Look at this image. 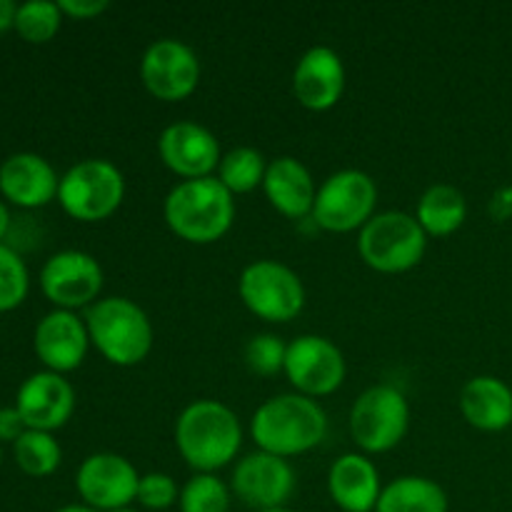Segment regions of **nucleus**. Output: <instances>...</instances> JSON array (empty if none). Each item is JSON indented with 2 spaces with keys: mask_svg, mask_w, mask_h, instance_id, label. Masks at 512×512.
Returning a JSON list of instances; mask_svg holds the SVG:
<instances>
[{
  "mask_svg": "<svg viewBox=\"0 0 512 512\" xmlns=\"http://www.w3.org/2000/svg\"><path fill=\"white\" fill-rule=\"evenodd\" d=\"M243 428L233 410L218 400H193L175 420V448L195 473H215L238 458Z\"/></svg>",
  "mask_w": 512,
  "mask_h": 512,
  "instance_id": "f257e3e1",
  "label": "nucleus"
},
{
  "mask_svg": "<svg viewBox=\"0 0 512 512\" xmlns=\"http://www.w3.org/2000/svg\"><path fill=\"white\" fill-rule=\"evenodd\" d=\"M250 435L258 450L290 460L323 443L328 435V415L318 400L300 393L275 395L253 413Z\"/></svg>",
  "mask_w": 512,
  "mask_h": 512,
  "instance_id": "f03ea898",
  "label": "nucleus"
},
{
  "mask_svg": "<svg viewBox=\"0 0 512 512\" xmlns=\"http://www.w3.org/2000/svg\"><path fill=\"white\" fill-rule=\"evenodd\" d=\"M163 215L180 240L210 245L233 228L235 195L215 175L180 180L165 198Z\"/></svg>",
  "mask_w": 512,
  "mask_h": 512,
  "instance_id": "7ed1b4c3",
  "label": "nucleus"
},
{
  "mask_svg": "<svg viewBox=\"0 0 512 512\" xmlns=\"http://www.w3.org/2000/svg\"><path fill=\"white\" fill-rule=\"evenodd\" d=\"M90 345L118 368L140 365L153 350L155 330L148 313L123 295L100 298L85 310Z\"/></svg>",
  "mask_w": 512,
  "mask_h": 512,
  "instance_id": "20e7f679",
  "label": "nucleus"
},
{
  "mask_svg": "<svg viewBox=\"0 0 512 512\" xmlns=\"http://www.w3.org/2000/svg\"><path fill=\"white\" fill-rule=\"evenodd\" d=\"M428 250V235L415 215L403 210L375 213L358 235V253L365 265L378 273H408L423 260Z\"/></svg>",
  "mask_w": 512,
  "mask_h": 512,
  "instance_id": "39448f33",
  "label": "nucleus"
},
{
  "mask_svg": "<svg viewBox=\"0 0 512 512\" xmlns=\"http://www.w3.org/2000/svg\"><path fill=\"white\" fill-rule=\"evenodd\" d=\"M125 178L105 158H85L60 175L58 203L78 223H100L123 205Z\"/></svg>",
  "mask_w": 512,
  "mask_h": 512,
  "instance_id": "423d86ee",
  "label": "nucleus"
},
{
  "mask_svg": "<svg viewBox=\"0 0 512 512\" xmlns=\"http://www.w3.org/2000/svg\"><path fill=\"white\" fill-rule=\"evenodd\" d=\"M350 438L363 455H380L398 448L410 428V403L395 385L363 390L350 408Z\"/></svg>",
  "mask_w": 512,
  "mask_h": 512,
  "instance_id": "0eeeda50",
  "label": "nucleus"
},
{
  "mask_svg": "<svg viewBox=\"0 0 512 512\" xmlns=\"http://www.w3.org/2000/svg\"><path fill=\"white\" fill-rule=\"evenodd\" d=\"M238 293L245 308L265 323H290L305 308L303 280L278 260H255L245 265Z\"/></svg>",
  "mask_w": 512,
  "mask_h": 512,
  "instance_id": "6e6552de",
  "label": "nucleus"
},
{
  "mask_svg": "<svg viewBox=\"0 0 512 512\" xmlns=\"http://www.w3.org/2000/svg\"><path fill=\"white\" fill-rule=\"evenodd\" d=\"M378 185L373 175L358 168H345L323 180L313 205V223L328 233H353L363 230L375 215Z\"/></svg>",
  "mask_w": 512,
  "mask_h": 512,
  "instance_id": "1a4fd4ad",
  "label": "nucleus"
},
{
  "mask_svg": "<svg viewBox=\"0 0 512 512\" xmlns=\"http://www.w3.org/2000/svg\"><path fill=\"white\" fill-rule=\"evenodd\" d=\"M283 373L295 393L318 400L333 395L345 383L348 365L343 350L333 340L308 333L288 343Z\"/></svg>",
  "mask_w": 512,
  "mask_h": 512,
  "instance_id": "9d476101",
  "label": "nucleus"
},
{
  "mask_svg": "<svg viewBox=\"0 0 512 512\" xmlns=\"http://www.w3.org/2000/svg\"><path fill=\"white\" fill-rule=\"evenodd\" d=\"M103 268L85 250H58L40 268V290L58 310H75L98 303L103 290Z\"/></svg>",
  "mask_w": 512,
  "mask_h": 512,
  "instance_id": "9b49d317",
  "label": "nucleus"
},
{
  "mask_svg": "<svg viewBox=\"0 0 512 512\" xmlns=\"http://www.w3.org/2000/svg\"><path fill=\"white\" fill-rule=\"evenodd\" d=\"M140 80L153 98L178 103L190 98L200 85V60L188 43L160 38L140 58Z\"/></svg>",
  "mask_w": 512,
  "mask_h": 512,
  "instance_id": "f8f14e48",
  "label": "nucleus"
},
{
  "mask_svg": "<svg viewBox=\"0 0 512 512\" xmlns=\"http://www.w3.org/2000/svg\"><path fill=\"white\" fill-rule=\"evenodd\" d=\"M140 475L128 458L118 453H93L75 473V490L88 508L113 512L130 508L138 498Z\"/></svg>",
  "mask_w": 512,
  "mask_h": 512,
  "instance_id": "ddd939ff",
  "label": "nucleus"
},
{
  "mask_svg": "<svg viewBox=\"0 0 512 512\" xmlns=\"http://www.w3.org/2000/svg\"><path fill=\"white\" fill-rule=\"evenodd\" d=\"M230 490L258 512L285 508L295 493V470L290 460L255 450L233 468Z\"/></svg>",
  "mask_w": 512,
  "mask_h": 512,
  "instance_id": "4468645a",
  "label": "nucleus"
},
{
  "mask_svg": "<svg viewBox=\"0 0 512 512\" xmlns=\"http://www.w3.org/2000/svg\"><path fill=\"white\" fill-rule=\"evenodd\" d=\"M158 153L165 168L173 170L183 180L210 178L218 173V165L223 160V150L213 130L193 120H178L163 128L158 138Z\"/></svg>",
  "mask_w": 512,
  "mask_h": 512,
  "instance_id": "2eb2a0df",
  "label": "nucleus"
},
{
  "mask_svg": "<svg viewBox=\"0 0 512 512\" xmlns=\"http://www.w3.org/2000/svg\"><path fill=\"white\" fill-rule=\"evenodd\" d=\"M90 348L85 318L70 310L53 308L38 320L33 330V350L50 373H73L83 365Z\"/></svg>",
  "mask_w": 512,
  "mask_h": 512,
  "instance_id": "dca6fc26",
  "label": "nucleus"
},
{
  "mask_svg": "<svg viewBox=\"0 0 512 512\" xmlns=\"http://www.w3.org/2000/svg\"><path fill=\"white\" fill-rule=\"evenodd\" d=\"M15 408L23 415L28 430L55 433L73 418L75 390L65 375L38 370L20 383Z\"/></svg>",
  "mask_w": 512,
  "mask_h": 512,
  "instance_id": "f3484780",
  "label": "nucleus"
},
{
  "mask_svg": "<svg viewBox=\"0 0 512 512\" xmlns=\"http://www.w3.org/2000/svg\"><path fill=\"white\" fill-rule=\"evenodd\" d=\"M60 175L43 155L20 150L0 163V198L23 210L45 208L58 200Z\"/></svg>",
  "mask_w": 512,
  "mask_h": 512,
  "instance_id": "a211bd4d",
  "label": "nucleus"
},
{
  "mask_svg": "<svg viewBox=\"0 0 512 512\" xmlns=\"http://www.w3.org/2000/svg\"><path fill=\"white\" fill-rule=\"evenodd\" d=\"M345 90V65L330 45H313L300 55L293 70V95L303 108L325 113L335 108Z\"/></svg>",
  "mask_w": 512,
  "mask_h": 512,
  "instance_id": "6ab92c4d",
  "label": "nucleus"
},
{
  "mask_svg": "<svg viewBox=\"0 0 512 512\" xmlns=\"http://www.w3.org/2000/svg\"><path fill=\"white\" fill-rule=\"evenodd\" d=\"M330 500L343 512H375L383 483L380 470L363 453H345L328 470Z\"/></svg>",
  "mask_w": 512,
  "mask_h": 512,
  "instance_id": "aec40b11",
  "label": "nucleus"
},
{
  "mask_svg": "<svg viewBox=\"0 0 512 512\" xmlns=\"http://www.w3.org/2000/svg\"><path fill=\"white\" fill-rule=\"evenodd\" d=\"M263 190L270 205L290 220L308 218L313 213L315 195H318L310 170L293 155H280L270 160Z\"/></svg>",
  "mask_w": 512,
  "mask_h": 512,
  "instance_id": "412c9836",
  "label": "nucleus"
},
{
  "mask_svg": "<svg viewBox=\"0 0 512 512\" xmlns=\"http://www.w3.org/2000/svg\"><path fill=\"white\" fill-rule=\"evenodd\" d=\"M458 408L470 428L503 433L512 425V388L495 375H475L460 390Z\"/></svg>",
  "mask_w": 512,
  "mask_h": 512,
  "instance_id": "4be33fe9",
  "label": "nucleus"
},
{
  "mask_svg": "<svg viewBox=\"0 0 512 512\" xmlns=\"http://www.w3.org/2000/svg\"><path fill=\"white\" fill-rule=\"evenodd\" d=\"M415 220H418L428 238L430 235L433 238H448V235L458 233L465 220H468V200H465L463 190H458L455 185H430L420 195Z\"/></svg>",
  "mask_w": 512,
  "mask_h": 512,
  "instance_id": "5701e85b",
  "label": "nucleus"
},
{
  "mask_svg": "<svg viewBox=\"0 0 512 512\" xmlns=\"http://www.w3.org/2000/svg\"><path fill=\"white\" fill-rule=\"evenodd\" d=\"M375 512H448V493L423 475H403L385 485Z\"/></svg>",
  "mask_w": 512,
  "mask_h": 512,
  "instance_id": "b1692460",
  "label": "nucleus"
},
{
  "mask_svg": "<svg viewBox=\"0 0 512 512\" xmlns=\"http://www.w3.org/2000/svg\"><path fill=\"white\" fill-rule=\"evenodd\" d=\"M265 173H268L265 155L250 145H238V148L223 153L215 178L233 195H243L253 193L255 188H263Z\"/></svg>",
  "mask_w": 512,
  "mask_h": 512,
  "instance_id": "393cba45",
  "label": "nucleus"
},
{
  "mask_svg": "<svg viewBox=\"0 0 512 512\" xmlns=\"http://www.w3.org/2000/svg\"><path fill=\"white\" fill-rule=\"evenodd\" d=\"M13 458L20 473H25L28 478H48L63 463V450H60V443L53 433L28 430L13 445Z\"/></svg>",
  "mask_w": 512,
  "mask_h": 512,
  "instance_id": "a878e982",
  "label": "nucleus"
},
{
  "mask_svg": "<svg viewBox=\"0 0 512 512\" xmlns=\"http://www.w3.org/2000/svg\"><path fill=\"white\" fill-rule=\"evenodd\" d=\"M63 10L58 3L50 0H28L20 3L15 10V25L13 30L30 45H43L58 35L60 25H63Z\"/></svg>",
  "mask_w": 512,
  "mask_h": 512,
  "instance_id": "bb28decb",
  "label": "nucleus"
},
{
  "mask_svg": "<svg viewBox=\"0 0 512 512\" xmlns=\"http://www.w3.org/2000/svg\"><path fill=\"white\" fill-rule=\"evenodd\" d=\"M233 490L215 473H195L180 488V512H230Z\"/></svg>",
  "mask_w": 512,
  "mask_h": 512,
  "instance_id": "cd10ccee",
  "label": "nucleus"
},
{
  "mask_svg": "<svg viewBox=\"0 0 512 512\" xmlns=\"http://www.w3.org/2000/svg\"><path fill=\"white\" fill-rule=\"evenodd\" d=\"M30 293V273L25 260L8 243H0V313L20 308Z\"/></svg>",
  "mask_w": 512,
  "mask_h": 512,
  "instance_id": "c85d7f7f",
  "label": "nucleus"
},
{
  "mask_svg": "<svg viewBox=\"0 0 512 512\" xmlns=\"http://www.w3.org/2000/svg\"><path fill=\"white\" fill-rule=\"evenodd\" d=\"M285 355H288V343H283V338L273 333L253 335L243 348L245 368L258 378H273L283 373Z\"/></svg>",
  "mask_w": 512,
  "mask_h": 512,
  "instance_id": "c756f323",
  "label": "nucleus"
},
{
  "mask_svg": "<svg viewBox=\"0 0 512 512\" xmlns=\"http://www.w3.org/2000/svg\"><path fill=\"white\" fill-rule=\"evenodd\" d=\"M180 500V488L173 475L168 473H145L140 475L138 498L135 503L145 510H168Z\"/></svg>",
  "mask_w": 512,
  "mask_h": 512,
  "instance_id": "7c9ffc66",
  "label": "nucleus"
},
{
  "mask_svg": "<svg viewBox=\"0 0 512 512\" xmlns=\"http://www.w3.org/2000/svg\"><path fill=\"white\" fill-rule=\"evenodd\" d=\"M25 433H28V425H25L18 408L15 405L0 408V445H15Z\"/></svg>",
  "mask_w": 512,
  "mask_h": 512,
  "instance_id": "2f4dec72",
  "label": "nucleus"
},
{
  "mask_svg": "<svg viewBox=\"0 0 512 512\" xmlns=\"http://www.w3.org/2000/svg\"><path fill=\"white\" fill-rule=\"evenodd\" d=\"M58 5L73 20H93L110 8L108 0H58Z\"/></svg>",
  "mask_w": 512,
  "mask_h": 512,
  "instance_id": "473e14b6",
  "label": "nucleus"
},
{
  "mask_svg": "<svg viewBox=\"0 0 512 512\" xmlns=\"http://www.w3.org/2000/svg\"><path fill=\"white\" fill-rule=\"evenodd\" d=\"M15 10H18V3H13V0H0V35L13 30Z\"/></svg>",
  "mask_w": 512,
  "mask_h": 512,
  "instance_id": "72a5a7b5",
  "label": "nucleus"
},
{
  "mask_svg": "<svg viewBox=\"0 0 512 512\" xmlns=\"http://www.w3.org/2000/svg\"><path fill=\"white\" fill-rule=\"evenodd\" d=\"M10 208L8 203H5L3 198H0V243H5V238H8L10 233Z\"/></svg>",
  "mask_w": 512,
  "mask_h": 512,
  "instance_id": "f704fd0d",
  "label": "nucleus"
},
{
  "mask_svg": "<svg viewBox=\"0 0 512 512\" xmlns=\"http://www.w3.org/2000/svg\"><path fill=\"white\" fill-rule=\"evenodd\" d=\"M55 512H98V510H93V508H88V505H63V508H58Z\"/></svg>",
  "mask_w": 512,
  "mask_h": 512,
  "instance_id": "c9c22d12",
  "label": "nucleus"
},
{
  "mask_svg": "<svg viewBox=\"0 0 512 512\" xmlns=\"http://www.w3.org/2000/svg\"><path fill=\"white\" fill-rule=\"evenodd\" d=\"M263 512H293L290 508H273V510H263Z\"/></svg>",
  "mask_w": 512,
  "mask_h": 512,
  "instance_id": "e433bc0d",
  "label": "nucleus"
},
{
  "mask_svg": "<svg viewBox=\"0 0 512 512\" xmlns=\"http://www.w3.org/2000/svg\"><path fill=\"white\" fill-rule=\"evenodd\" d=\"M113 512H138V510H133V508H123V510H113Z\"/></svg>",
  "mask_w": 512,
  "mask_h": 512,
  "instance_id": "4c0bfd02",
  "label": "nucleus"
},
{
  "mask_svg": "<svg viewBox=\"0 0 512 512\" xmlns=\"http://www.w3.org/2000/svg\"><path fill=\"white\" fill-rule=\"evenodd\" d=\"M0 465H3V445H0Z\"/></svg>",
  "mask_w": 512,
  "mask_h": 512,
  "instance_id": "58836bf2",
  "label": "nucleus"
}]
</instances>
